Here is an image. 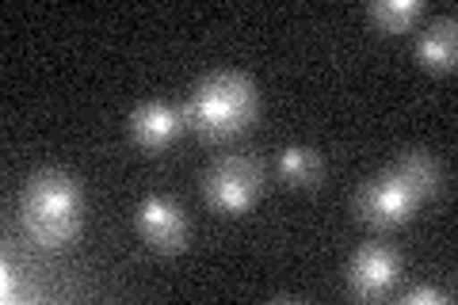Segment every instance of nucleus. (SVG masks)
<instances>
[{
    "label": "nucleus",
    "instance_id": "obj_9",
    "mask_svg": "<svg viewBox=\"0 0 458 305\" xmlns=\"http://www.w3.org/2000/svg\"><path fill=\"white\" fill-rule=\"evenodd\" d=\"M390 168L412 187V191H417V199H428L439 187V165L424 149H405Z\"/></svg>",
    "mask_w": 458,
    "mask_h": 305
},
{
    "label": "nucleus",
    "instance_id": "obj_6",
    "mask_svg": "<svg viewBox=\"0 0 458 305\" xmlns=\"http://www.w3.org/2000/svg\"><path fill=\"white\" fill-rule=\"evenodd\" d=\"M138 233L157 252H180L188 241V217L168 195H146L138 207Z\"/></svg>",
    "mask_w": 458,
    "mask_h": 305
},
{
    "label": "nucleus",
    "instance_id": "obj_12",
    "mask_svg": "<svg viewBox=\"0 0 458 305\" xmlns=\"http://www.w3.org/2000/svg\"><path fill=\"white\" fill-rule=\"evenodd\" d=\"M451 294L447 290H439V286H412L401 294V301H409V305H417V301H447Z\"/></svg>",
    "mask_w": 458,
    "mask_h": 305
},
{
    "label": "nucleus",
    "instance_id": "obj_7",
    "mask_svg": "<svg viewBox=\"0 0 458 305\" xmlns=\"http://www.w3.org/2000/svg\"><path fill=\"white\" fill-rule=\"evenodd\" d=\"M183 123V107L165 104V99H146L131 111V138L141 145V149H165L180 138Z\"/></svg>",
    "mask_w": 458,
    "mask_h": 305
},
{
    "label": "nucleus",
    "instance_id": "obj_1",
    "mask_svg": "<svg viewBox=\"0 0 458 305\" xmlns=\"http://www.w3.org/2000/svg\"><path fill=\"white\" fill-rule=\"evenodd\" d=\"M260 111V92L256 84L237 69H214L195 84V92L183 104V123H188L199 138L225 141L249 130V123Z\"/></svg>",
    "mask_w": 458,
    "mask_h": 305
},
{
    "label": "nucleus",
    "instance_id": "obj_3",
    "mask_svg": "<svg viewBox=\"0 0 458 305\" xmlns=\"http://www.w3.org/2000/svg\"><path fill=\"white\" fill-rule=\"evenodd\" d=\"M207 202L222 214H241L249 210L264 187V168L245 153H225L207 168Z\"/></svg>",
    "mask_w": 458,
    "mask_h": 305
},
{
    "label": "nucleus",
    "instance_id": "obj_8",
    "mask_svg": "<svg viewBox=\"0 0 458 305\" xmlns=\"http://www.w3.org/2000/svg\"><path fill=\"white\" fill-rule=\"evenodd\" d=\"M417 54L428 69H454V57H458V35H454V16H443L436 20L417 42Z\"/></svg>",
    "mask_w": 458,
    "mask_h": 305
},
{
    "label": "nucleus",
    "instance_id": "obj_11",
    "mask_svg": "<svg viewBox=\"0 0 458 305\" xmlns=\"http://www.w3.org/2000/svg\"><path fill=\"white\" fill-rule=\"evenodd\" d=\"M420 12H424L420 0H375V4H370V20H375L378 31L401 35L420 20Z\"/></svg>",
    "mask_w": 458,
    "mask_h": 305
},
{
    "label": "nucleus",
    "instance_id": "obj_4",
    "mask_svg": "<svg viewBox=\"0 0 458 305\" xmlns=\"http://www.w3.org/2000/svg\"><path fill=\"white\" fill-rule=\"evenodd\" d=\"M417 202H420L417 191H412L394 168H386L360 187V195H355V214L375 229H394L417 210Z\"/></svg>",
    "mask_w": 458,
    "mask_h": 305
},
{
    "label": "nucleus",
    "instance_id": "obj_2",
    "mask_svg": "<svg viewBox=\"0 0 458 305\" xmlns=\"http://www.w3.org/2000/svg\"><path fill=\"white\" fill-rule=\"evenodd\" d=\"M23 229L38 244L57 249L81 233V183L62 168H42L23 187Z\"/></svg>",
    "mask_w": 458,
    "mask_h": 305
},
{
    "label": "nucleus",
    "instance_id": "obj_5",
    "mask_svg": "<svg viewBox=\"0 0 458 305\" xmlns=\"http://www.w3.org/2000/svg\"><path fill=\"white\" fill-rule=\"evenodd\" d=\"M401 275V259L390 244L370 241L348 259V286L355 298H382L390 294Z\"/></svg>",
    "mask_w": 458,
    "mask_h": 305
},
{
    "label": "nucleus",
    "instance_id": "obj_10",
    "mask_svg": "<svg viewBox=\"0 0 458 305\" xmlns=\"http://www.w3.org/2000/svg\"><path fill=\"white\" fill-rule=\"evenodd\" d=\"M279 176L283 180H291L298 187H310V183H318L321 180V157L310 149V145H286V149H279Z\"/></svg>",
    "mask_w": 458,
    "mask_h": 305
}]
</instances>
